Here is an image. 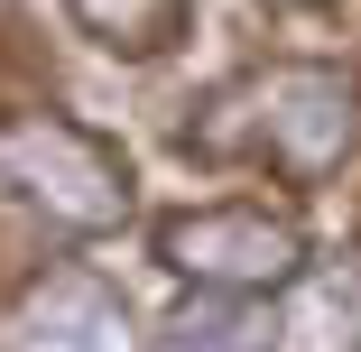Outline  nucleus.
<instances>
[{"instance_id":"nucleus-1","label":"nucleus","mask_w":361,"mask_h":352,"mask_svg":"<svg viewBox=\"0 0 361 352\" xmlns=\"http://www.w3.org/2000/svg\"><path fill=\"white\" fill-rule=\"evenodd\" d=\"M223 121H204L195 139L213 158L223 149H250V158H269L287 186H324L343 158H352V139H361V93H352V75H334V65H259V75L241 84V93H223L213 102Z\"/></svg>"},{"instance_id":"nucleus-2","label":"nucleus","mask_w":361,"mask_h":352,"mask_svg":"<svg viewBox=\"0 0 361 352\" xmlns=\"http://www.w3.org/2000/svg\"><path fill=\"white\" fill-rule=\"evenodd\" d=\"M0 186L56 232H121L130 223V167L111 139L65 111H0Z\"/></svg>"},{"instance_id":"nucleus-3","label":"nucleus","mask_w":361,"mask_h":352,"mask_svg":"<svg viewBox=\"0 0 361 352\" xmlns=\"http://www.w3.org/2000/svg\"><path fill=\"white\" fill-rule=\"evenodd\" d=\"M158 260L195 288H223V297H269L306 269V232L269 214V204H204V214L158 223Z\"/></svg>"},{"instance_id":"nucleus-4","label":"nucleus","mask_w":361,"mask_h":352,"mask_svg":"<svg viewBox=\"0 0 361 352\" xmlns=\"http://www.w3.org/2000/svg\"><path fill=\"white\" fill-rule=\"evenodd\" d=\"M0 352H139L130 297L102 269H28L19 288H0Z\"/></svg>"},{"instance_id":"nucleus-5","label":"nucleus","mask_w":361,"mask_h":352,"mask_svg":"<svg viewBox=\"0 0 361 352\" xmlns=\"http://www.w3.org/2000/svg\"><path fill=\"white\" fill-rule=\"evenodd\" d=\"M65 19L111 56H167L185 37V0H65Z\"/></svg>"},{"instance_id":"nucleus-6","label":"nucleus","mask_w":361,"mask_h":352,"mask_svg":"<svg viewBox=\"0 0 361 352\" xmlns=\"http://www.w3.org/2000/svg\"><path fill=\"white\" fill-rule=\"evenodd\" d=\"M167 352H278V324L250 306V297H195L176 324H167Z\"/></svg>"},{"instance_id":"nucleus-7","label":"nucleus","mask_w":361,"mask_h":352,"mask_svg":"<svg viewBox=\"0 0 361 352\" xmlns=\"http://www.w3.org/2000/svg\"><path fill=\"white\" fill-rule=\"evenodd\" d=\"M278 10H324V0H278Z\"/></svg>"}]
</instances>
